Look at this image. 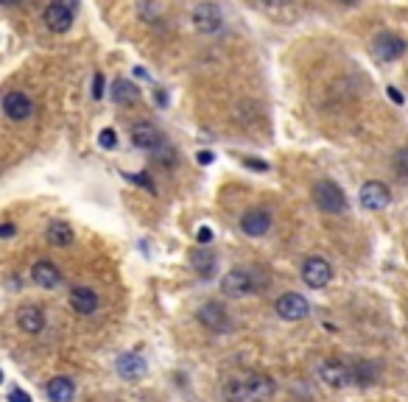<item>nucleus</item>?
<instances>
[{
  "label": "nucleus",
  "instance_id": "obj_1",
  "mask_svg": "<svg viewBox=\"0 0 408 402\" xmlns=\"http://www.w3.org/2000/svg\"><path fill=\"white\" fill-rule=\"evenodd\" d=\"M277 383L269 374H246V377H233L224 383L221 394L227 402H266L274 397Z\"/></svg>",
  "mask_w": 408,
  "mask_h": 402
},
{
  "label": "nucleus",
  "instance_id": "obj_2",
  "mask_svg": "<svg viewBox=\"0 0 408 402\" xmlns=\"http://www.w3.org/2000/svg\"><path fill=\"white\" fill-rule=\"evenodd\" d=\"M221 291L230 299H243V297L260 294V279L249 268H233V271H227L221 277Z\"/></svg>",
  "mask_w": 408,
  "mask_h": 402
},
{
  "label": "nucleus",
  "instance_id": "obj_3",
  "mask_svg": "<svg viewBox=\"0 0 408 402\" xmlns=\"http://www.w3.org/2000/svg\"><path fill=\"white\" fill-rule=\"evenodd\" d=\"M313 204L327 212V215H341L347 212V196L333 179H319L313 185Z\"/></svg>",
  "mask_w": 408,
  "mask_h": 402
},
{
  "label": "nucleus",
  "instance_id": "obj_4",
  "mask_svg": "<svg viewBox=\"0 0 408 402\" xmlns=\"http://www.w3.org/2000/svg\"><path fill=\"white\" fill-rule=\"evenodd\" d=\"M196 319H199L204 330L213 335H224L233 330V319H230V313L221 302H204L199 313H196Z\"/></svg>",
  "mask_w": 408,
  "mask_h": 402
},
{
  "label": "nucleus",
  "instance_id": "obj_5",
  "mask_svg": "<svg viewBox=\"0 0 408 402\" xmlns=\"http://www.w3.org/2000/svg\"><path fill=\"white\" fill-rule=\"evenodd\" d=\"M319 380H322L325 386H330V388H347V386H355V371H352V366H347V364H341L336 358H330V361H322Z\"/></svg>",
  "mask_w": 408,
  "mask_h": 402
},
{
  "label": "nucleus",
  "instance_id": "obj_6",
  "mask_svg": "<svg viewBox=\"0 0 408 402\" xmlns=\"http://www.w3.org/2000/svg\"><path fill=\"white\" fill-rule=\"evenodd\" d=\"M330 279H333V266L325 257H307L302 263V282L307 288H313V291L327 288Z\"/></svg>",
  "mask_w": 408,
  "mask_h": 402
},
{
  "label": "nucleus",
  "instance_id": "obj_7",
  "mask_svg": "<svg viewBox=\"0 0 408 402\" xmlns=\"http://www.w3.org/2000/svg\"><path fill=\"white\" fill-rule=\"evenodd\" d=\"M274 313L282 319V321H302L307 313H310V304L302 294H282L280 299L274 302Z\"/></svg>",
  "mask_w": 408,
  "mask_h": 402
},
{
  "label": "nucleus",
  "instance_id": "obj_8",
  "mask_svg": "<svg viewBox=\"0 0 408 402\" xmlns=\"http://www.w3.org/2000/svg\"><path fill=\"white\" fill-rule=\"evenodd\" d=\"M73 9H76V0H53L45 9V26L51 31L65 34L73 26Z\"/></svg>",
  "mask_w": 408,
  "mask_h": 402
},
{
  "label": "nucleus",
  "instance_id": "obj_9",
  "mask_svg": "<svg viewBox=\"0 0 408 402\" xmlns=\"http://www.w3.org/2000/svg\"><path fill=\"white\" fill-rule=\"evenodd\" d=\"M372 53H374V59H380V62H394V59H400V56L406 53V42H403V36H397V34L383 31L374 36Z\"/></svg>",
  "mask_w": 408,
  "mask_h": 402
},
{
  "label": "nucleus",
  "instance_id": "obj_10",
  "mask_svg": "<svg viewBox=\"0 0 408 402\" xmlns=\"http://www.w3.org/2000/svg\"><path fill=\"white\" fill-rule=\"evenodd\" d=\"M193 26L202 34H215L221 31V26H224V14H221V9L215 3L204 0V3H199L193 9Z\"/></svg>",
  "mask_w": 408,
  "mask_h": 402
},
{
  "label": "nucleus",
  "instance_id": "obj_11",
  "mask_svg": "<svg viewBox=\"0 0 408 402\" xmlns=\"http://www.w3.org/2000/svg\"><path fill=\"white\" fill-rule=\"evenodd\" d=\"M3 112L9 120H29L34 115V100L29 98L23 90H11L3 96Z\"/></svg>",
  "mask_w": 408,
  "mask_h": 402
},
{
  "label": "nucleus",
  "instance_id": "obj_12",
  "mask_svg": "<svg viewBox=\"0 0 408 402\" xmlns=\"http://www.w3.org/2000/svg\"><path fill=\"white\" fill-rule=\"evenodd\" d=\"M132 145L140 148V151H157L163 145V132L148 123V120H140L132 126Z\"/></svg>",
  "mask_w": 408,
  "mask_h": 402
},
{
  "label": "nucleus",
  "instance_id": "obj_13",
  "mask_svg": "<svg viewBox=\"0 0 408 402\" xmlns=\"http://www.w3.org/2000/svg\"><path fill=\"white\" fill-rule=\"evenodd\" d=\"M272 230V215L266 210H246L240 215V232L249 234V237H263V234Z\"/></svg>",
  "mask_w": 408,
  "mask_h": 402
},
{
  "label": "nucleus",
  "instance_id": "obj_14",
  "mask_svg": "<svg viewBox=\"0 0 408 402\" xmlns=\"http://www.w3.org/2000/svg\"><path fill=\"white\" fill-rule=\"evenodd\" d=\"M98 294L93 291V288H87V285H76L73 291H70V307L78 313V316H93L96 310H98Z\"/></svg>",
  "mask_w": 408,
  "mask_h": 402
},
{
  "label": "nucleus",
  "instance_id": "obj_15",
  "mask_svg": "<svg viewBox=\"0 0 408 402\" xmlns=\"http://www.w3.org/2000/svg\"><path fill=\"white\" fill-rule=\"evenodd\" d=\"M361 204L367 210H386L392 204V190L383 182H367L361 187Z\"/></svg>",
  "mask_w": 408,
  "mask_h": 402
},
{
  "label": "nucleus",
  "instance_id": "obj_16",
  "mask_svg": "<svg viewBox=\"0 0 408 402\" xmlns=\"http://www.w3.org/2000/svg\"><path fill=\"white\" fill-rule=\"evenodd\" d=\"M45 310L42 307H36V304H23L20 310H17V324H20V330L29 335H39L45 330Z\"/></svg>",
  "mask_w": 408,
  "mask_h": 402
},
{
  "label": "nucleus",
  "instance_id": "obj_17",
  "mask_svg": "<svg viewBox=\"0 0 408 402\" xmlns=\"http://www.w3.org/2000/svg\"><path fill=\"white\" fill-rule=\"evenodd\" d=\"M190 268H193L202 279H210V277L215 274V268H218V257H215V252H213L210 246H199V249H193V252H190Z\"/></svg>",
  "mask_w": 408,
  "mask_h": 402
},
{
  "label": "nucleus",
  "instance_id": "obj_18",
  "mask_svg": "<svg viewBox=\"0 0 408 402\" xmlns=\"http://www.w3.org/2000/svg\"><path fill=\"white\" fill-rule=\"evenodd\" d=\"M31 279H34V285L51 291V288H56V285L62 282V271L56 268V263H51V260H39V263H34V268H31Z\"/></svg>",
  "mask_w": 408,
  "mask_h": 402
},
{
  "label": "nucleus",
  "instance_id": "obj_19",
  "mask_svg": "<svg viewBox=\"0 0 408 402\" xmlns=\"http://www.w3.org/2000/svg\"><path fill=\"white\" fill-rule=\"evenodd\" d=\"M115 368H118V374H121L123 380H140V377L148 371L146 361H143L140 355H135V352L121 355V358H118V364H115Z\"/></svg>",
  "mask_w": 408,
  "mask_h": 402
},
{
  "label": "nucleus",
  "instance_id": "obj_20",
  "mask_svg": "<svg viewBox=\"0 0 408 402\" xmlns=\"http://www.w3.org/2000/svg\"><path fill=\"white\" fill-rule=\"evenodd\" d=\"M45 237H48V243L51 246H56V249H68V246H73V227L70 224H65V221H51V227H48V232H45Z\"/></svg>",
  "mask_w": 408,
  "mask_h": 402
},
{
  "label": "nucleus",
  "instance_id": "obj_21",
  "mask_svg": "<svg viewBox=\"0 0 408 402\" xmlns=\"http://www.w3.org/2000/svg\"><path fill=\"white\" fill-rule=\"evenodd\" d=\"M48 397L51 402H73L76 397V383L70 377H53L48 383Z\"/></svg>",
  "mask_w": 408,
  "mask_h": 402
},
{
  "label": "nucleus",
  "instance_id": "obj_22",
  "mask_svg": "<svg viewBox=\"0 0 408 402\" xmlns=\"http://www.w3.org/2000/svg\"><path fill=\"white\" fill-rule=\"evenodd\" d=\"M137 98H140V90H137L135 81L118 78V81L112 84V100H115L118 106H129V103H135Z\"/></svg>",
  "mask_w": 408,
  "mask_h": 402
},
{
  "label": "nucleus",
  "instance_id": "obj_23",
  "mask_svg": "<svg viewBox=\"0 0 408 402\" xmlns=\"http://www.w3.org/2000/svg\"><path fill=\"white\" fill-rule=\"evenodd\" d=\"M352 371H355V386H372L377 380V366L369 364V361H358L352 366Z\"/></svg>",
  "mask_w": 408,
  "mask_h": 402
},
{
  "label": "nucleus",
  "instance_id": "obj_24",
  "mask_svg": "<svg viewBox=\"0 0 408 402\" xmlns=\"http://www.w3.org/2000/svg\"><path fill=\"white\" fill-rule=\"evenodd\" d=\"M392 168H394V173H397V176L408 179V148H403V151H397V154H394Z\"/></svg>",
  "mask_w": 408,
  "mask_h": 402
},
{
  "label": "nucleus",
  "instance_id": "obj_25",
  "mask_svg": "<svg viewBox=\"0 0 408 402\" xmlns=\"http://www.w3.org/2000/svg\"><path fill=\"white\" fill-rule=\"evenodd\" d=\"M98 145L106 148V151H112V148L118 145V134H115V129H103V132L98 134Z\"/></svg>",
  "mask_w": 408,
  "mask_h": 402
},
{
  "label": "nucleus",
  "instance_id": "obj_26",
  "mask_svg": "<svg viewBox=\"0 0 408 402\" xmlns=\"http://www.w3.org/2000/svg\"><path fill=\"white\" fill-rule=\"evenodd\" d=\"M6 400L9 402H31V394H29V391H23V388H11Z\"/></svg>",
  "mask_w": 408,
  "mask_h": 402
},
{
  "label": "nucleus",
  "instance_id": "obj_27",
  "mask_svg": "<svg viewBox=\"0 0 408 402\" xmlns=\"http://www.w3.org/2000/svg\"><path fill=\"white\" fill-rule=\"evenodd\" d=\"M196 237H199V246H207V243L213 240V230H210V227H202V230L196 232Z\"/></svg>",
  "mask_w": 408,
  "mask_h": 402
},
{
  "label": "nucleus",
  "instance_id": "obj_28",
  "mask_svg": "<svg viewBox=\"0 0 408 402\" xmlns=\"http://www.w3.org/2000/svg\"><path fill=\"white\" fill-rule=\"evenodd\" d=\"M93 98H96V100L103 98V76H101V73H96V87H93Z\"/></svg>",
  "mask_w": 408,
  "mask_h": 402
},
{
  "label": "nucleus",
  "instance_id": "obj_29",
  "mask_svg": "<svg viewBox=\"0 0 408 402\" xmlns=\"http://www.w3.org/2000/svg\"><path fill=\"white\" fill-rule=\"evenodd\" d=\"M196 163H199V165H210V163H213V151H199V154H196Z\"/></svg>",
  "mask_w": 408,
  "mask_h": 402
},
{
  "label": "nucleus",
  "instance_id": "obj_30",
  "mask_svg": "<svg viewBox=\"0 0 408 402\" xmlns=\"http://www.w3.org/2000/svg\"><path fill=\"white\" fill-rule=\"evenodd\" d=\"M389 98L394 100V103H403V96H400V93H397L394 87H389Z\"/></svg>",
  "mask_w": 408,
  "mask_h": 402
},
{
  "label": "nucleus",
  "instance_id": "obj_31",
  "mask_svg": "<svg viewBox=\"0 0 408 402\" xmlns=\"http://www.w3.org/2000/svg\"><path fill=\"white\" fill-rule=\"evenodd\" d=\"M3 237H11V234H14V224H6V227H3Z\"/></svg>",
  "mask_w": 408,
  "mask_h": 402
},
{
  "label": "nucleus",
  "instance_id": "obj_32",
  "mask_svg": "<svg viewBox=\"0 0 408 402\" xmlns=\"http://www.w3.org/2000/svg\"><path fill=\"white\" fill-rule=\"evenodd\" d=\"M246 165H249V168H257V170H266V165H263V163H252V160H246Z\"/></svg>",
  "mask_w": 408,
  "mask_h": 402
},
{
  "label": "nucleus",
  "instance_id": "obj_33",
  "mask_svg": "<svg viewBox=\"0 0 408 402\" xmlns=\"http://www.w3.org/2000/svg\"><path fill=\"white\" fill-rule=\"evenodd\" d=\"M266 3H269V6H285L288 0H266Z\"/></svg>",
  "mask_w": 408,
  "mask_h": 402
},
{
  "label": "nucleus",
  "instance_id": "obj_34",
  "mask_svg": "<svg viewBox=\"0 0 408 402\" xmlns=\"http://www.w3.org/2000/svg\"><path fill=\"white\" fill-rule=\"evenodd\" d=\"M20 0H3V6H17Z\"/></svg>",
  "mask_w": 408,
  "mask_h": 402
},
{
  "label": "nucleus",
  "instance_id": "obj_35",
  "mask_svg": "<svg viewBox=\"0 0 408 402\" xmlns=\"http://www.w3.org/2000/svg\"><path fill=\"white\" fill-rule=\"evenodd\" d=\"M339 3H344V6H352V3H355V0H339Z\"/></svg>",
  "mask_w": 408,
  "mask_h": 402
}]
</instances>
